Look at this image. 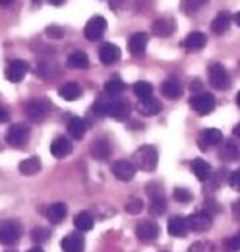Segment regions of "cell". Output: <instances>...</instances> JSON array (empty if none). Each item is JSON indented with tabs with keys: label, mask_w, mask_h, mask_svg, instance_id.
<instances>
[{
	"label": "cell",
	"mask_w": 240,
	"mask_h": 252,
	"mask_svg": "<svg viewBox=\"0 0 240 252\" xmlns=\"http://www.w3.org/2000/svg\"><path fill=\"white\" fill-rule=\"evenodd\" d=\"M208 4V0H182L180 2V10L186 14H194L198 10H202Z\"/></svg>",
	"instance_id": "d590c367"
},
{
	"label": "cell",
	"mask_w": 240,
	"mask_h": 252,
	"mask_svg": "<svg viewBox=\"0 0 240 252\" xmlns=\"http://www.w3.org/2000/svg\"><path fill=\"white\" fill-rule=\"evenodd\" d=\"M192 171H194V175H196L198 181H204V183L210 181L211 165L206 159H194V161H192Z\"/></svg>",
	"instance_id": "83f0119b"
},
{
	"label": "cell",
	"mask_w": 240,
	"mask_h": 252,
	"mask_svg": "<svg viewBox=\"0 0 240 252\" xmlns=\"http://www.w3.org/2000/svg\"><path fill=\"white\" fill-rule=\"evenodd\" d=\"M233 136H235V138H240V123L235 125V128H233Z\"/></svg>",
	"instance_id": "f6af8a7d"
},
{
	"label": "cell",
	"mask_w": 240,
	"mask_h": 252,
	"mask_svg": "<svg viewBox=\"0 0 240 252\" xmlns=\"http://www.w3.org/2000/svg\"><path fill=\"white\" fill-rule=\"evenodd\" d=\"M49 237H51V231H47V229H43V227H37V229H33V233H31V239H33L35 243H45V241H49Z\"/></svg>",
	"instance_id": "60d3db41"
},
{
	"label": "cell",
	"mask_w": 240,
	"mask_h": 252,
	"mask_svg": "<svg viewBox=\"0 0 240 252\" xmlns=\"http://www.w3.org/2000/svg\"><path fill=\"white\" fill-rule=\"evenodd\" d=\"M219 144H223L221 130H217V128H206V130H202V134L198 138V146L202 150H208L211 146H219Z\"/></svg>",
	"instance_id": "7c38bea8"
},
{
	"label": "cell",
	"mask_w": 240,
	"mask_h": 252,
	"mask_svg": "<svg viewBox=\"0 0 240 252\" xmlns=\"http://www.w3.org/2000/svg\"><path fill=\"white\" fill-rule=\"evenodd\" d=\"M173 198L180 204H188V202H192V192L184 187H177L173 190Z\"/></svg>",
	"instance_id": "8d00e7d4"
},
{
	"label": "cell",
	"mask_w": 240,
	"mask_h": 252,
	"mask_svg": "<svg viewBox=\"0 0 240 252\" xmlns=\"http://www.w3.org/2000/svg\"><path fill=\"white\" fill-rule=\"evenodd\" d=\"M233 20H235V24L240 28V12H237V14H235V18H233Z\"/></svg>",
	"instance_id": "681fc988"
},
{
	"label": "cell",
	"mask_w": 240,
	"mask_h": 252,
	"mask_svg": "<svg viewBox=\"0 0 240 252\" xmlns=\"http://www.w3.org/2000/svg\"><path fill=\"white\" fill-rule=\"evenodd\" d=\"M225 252H240V231L225 241Z\"/></svg>",
	"instance_id": "74e56055"
},
{
	"label": "cell",
	"mask_w": 240,
	"mask_h": 252,
	"mask_svg": "<svg viewBox=\"0 0 240 252\" xmlns=\"http://www.w3.org/2000/svg\"><path fill=\"white\" fill-rule=\"evenodd\" d=\"M124 90H126V84L120 80L119 76L109 78L107 84H105V94H109V95H120Z\"/></svg>",
	"instance_id": "836d02e7"
},
{
	"label": "cell",
	"mask_w": 240,
	"mask_h": 252,
	"mask_svg": "<svg viewBox=\"0 0 240 252\" xmlns=\"http://www.w3.org/2000/svg\"><path fill=\"white\" fill-rule=\"evenodd\" d=\"M22 237V225L14 220H4L0 221V243L10 247L16 245Z\"/></svg>",
	"instance_id": "7a4b0ae2"
},
{
	"label": "cell",
	"mask_w": 240,
	"mask_h": 252,
	"mask_svg": "<svg viewBox=\"0 0 240 252\" xmlns=\"http://www.w3.org/2000/svg\"><path fill=\"white\" fill-rule=\"evenodd\" d=\"M120 59V49L115 43H105L101 49H99V61L103 64H115Z\"/></svg>",
	"instance_id": "7402d4cb"
},
{
	"label": "cell",
	"mask_w": 240,
	"mask_h": 252,
	"mask_svg": "<svg viewBox=\"0 0 240 252\" xmlns=\"http://www.w3.org/2000/svg\"><path fill=\"white\" fill-rule=\"evenodd\" d=\"M68 68H72V70H88L90 68V57L86 55V53H82V51H76V53H72L70 57H68Z\"/></svg>",
	"instance_id": "4316f807"
},
{
	"label": "cell",
	"mask_w": 240,
	"mask_h": 252,
	"mask_svg": "<svg viewBox=\"0 0 240 252\" xmlns=\"http://www.w3.org/2000/svg\"><path fill=\"white\" fill-rule=\"evenodd\" d=\"M206 43H208V37H206L204 33L192 32L190 35H186V39L182 41V47H184L186 51L196 53V51H202V49L206 47Z\"/></svg>",
	"instance_id": "ac0fdd59"
},
{
	"label": "cell",
	"mask_w": 240,
	"mask_h": 252,
	"mask_svg": "<svg viewBox=\"0 0 240 252\" xmlns=\"http://www.w3.org/2000/svg\"><path fill=\"white\" fill-rule=\"evenodd\" d=\"M134 161H136V167L140 171L153 173L157 169V163H159V154H157V150L153 146H142L134 154Z\"/></svg>",
	"instance_id": "6da1fadb"
},
{
	"label": "cell",
	"mask_w": 240,
	"mask_h": 252,
	"mask_svg": "<svg viewBox=\"0 0 240 252\" xmlns=\"http://www.w3.org/2000/svg\"><path fill=\"white\" fill-rule=\"evenodd\" d=\"M210 84L215 90H229V86H231V76H229L227 68L221 63L210 64Z\"/></svg>",
	"instance_id": "277c9868"
},
{
	"label": "cell",
	"mask_w": 240,
	"mask_h": 252,
	"mask_svg": "<svg viewBox=\"0 0 240 252\" xmlns=\"http://www.w3.org/2000/svg\"><path fill=\"white\" fill-rule=\"evenodd\" d=\"M142 210H144V202L140 198H130L126 202V212L128 214H140Z\"/></svg>",
	"instance_id": "ab89813d"
},
{
	"label": "cell",
	"mask_w": 240,
	"mask_h": 252,
	"mask_svg": "<svg viewBox=\"0 0 240 252\" xmlns=\"http://www.w3.org/2000/svg\"><path fill=\"white\" fill-rule=\"evenodd\" d=\"M28 252H43V249H39V247H35V249H30Z\"/></svg>",
	"instance_id": "f907efd6"
},
{
	"label": "cell",
	"mask_w": 240,
	"mask_h": 252,
	"mask_svg": "<svg viewBox=\"0 0 240 252\" xmlns=\"http://www.w3.org/2000/svg\"><path fill=\"white\" fill-rule=\"evenodd\" d=\"M231 24H233V16L229 12H219L215 16V20L211 22V32L217 33V35H223V33L229 32Z\"/></svg>",
	"instance_id": "603a6c76"
},
{
	"label": "cell",
	"mask_w": 240,
	"mask_h": 252,
	"mask_svg": "<svg viewBox=\"0 0 240 252\" xmlns=\"http://www.w3.org/2000/svg\"><path fill=\"white\" fill-rule=\"evenodd\" d=\"M6 119H8V115H6V113H4V109L0 107V121H6Z\"/></svg>",
	"instance_id": "c3c4849f"
},
{
	"label": "cell",
	"mask_w": 240,
	"mask_h": 252,
	"mask_svg": "<svg viewBox=\"0 0 240 252\" xmlns=\"http://www.w3.org/2000/svg\"><path fill=\"white\" fill-rule=\"evenodd\" d=\"M49 2H51L53 6H62V4L66 2V0H49Z\"/></svg>",
	"instance_id": "bcb514c9"
},
{
	"label": "cell",
	"mask_w": 240,
	"mask_h": 252,
	"mask_svg": "<svg viewBox=\"0 0 240 252\" xmlns=\"http://www.w3.org/2000/svg\"><path fill=\"white\" fill-rule=\"evenodd\" d=\"M30 72V64L26 63V61H12V63L8 64V68H6V78L10 80V82H22L24 78H26V74Z\"/></svg>",
	"instance_id": "4fadbf2b"
},
{
	"label": "cell",
	"mask_w": 240,
	"mask_h": 252,
	"mask_svg": "<svg viewBox=\"0 0 240 252\" xmlns=\"http://www.w3.org/2000/svg\"><path fill=\"white\" fill-rule=\"evenodd\" d=\"M136 235H138V239H140V241H144V243H151V241H155V239L159 237V225L151 220L140 221V223H138V227H136Z\"/></svg>",
	"instance_id": "9c48e42d"
},
{
	"label": "cell",
	"mask_w": 240,
	"mask_h": 252,
	"mask_svg": "<svg viewBox=\"0 0 240 252\" xmlns=\"http://www.w3.org/2000/svg\"><path fill=\"white\" fill-rule=\"evenodd\" d=\"M59 94H60V97L66 99V101H78L84 92H82V86H80V84L70 82V84H64V86L60 88Z\"/></svg>",
	"instance_id": "f1b7e54d"
},
{
	"label": "cell",
	"mask_w": 240,
	"mask_h": 252,
	"mask_svg": "<svg viewBox=\"0 0 240 252\" xmlns=\"http://www.w3.org/2000/svg\"><path fill=\"white\" fill-rule=\"evenodd\" d=\"M107 115L117 121H124L130 115V105L126 101H111L107 103Z\"/></svg>",
	"instance_id": "ffe728a7"
},
{
	"label": "cell",
	"mask_w": 240,
	"mask_h": 252,
	"mask_svg": "<svg viewBox=\"0 0 240 252\" xmlns=\"http://www.w3.org/2000/svg\"><path fill=\"white\" fill-rule=\"evenodd\" d=\"M41 171V159L39 158H30L24 159L20 163V173L26 175V177H31V175H37Z\"/></svg>",
	"instance_id": "4dcf8cb0"
},
{
	"label": "cell",
	"mask_w": 240,
	"mask_h": 252,
	"mask_svg": "<svg viewBox=\"0 0 240 252\" xmlns=\"http://www.w3.org/2000/svg\"><path fill=\"white\" fill-rule=\"evenodd\" d=\"M188 252H215V247L210 241H198L188 249Z\"/></svg>",
	"instance_id": "f35d334b"
},
{
	"label": "cell",
	"mask_w": 240,
	"mask_h": 252,
	"mask_svg": "<svg viewBox=\"0 0 240 252\" xmlns=\"http://www.w3.org/2000/svg\"><path fill=\"white\" fill-rule=\"evenodd\" d=\"M188 220V225H190V229L192 231H208L211 227V223H213V220H211V214L210 212H196V214H192L190 218H186Z\"/></svg>",
	"instance_id": "9a60e30c"
},
{
	"label": "cell",
	"mask_w": 240,
	"mask_h": 252,
	"mask_svg": "<svg viewBox=\"0 0 240 252\" xmlns=\"http://www.w3.org/2000/svg\"><path fill=\"white\" fill-rule=\"evenodd\" d=\"M45 33H47V37H53V39H62L64 37V30L59 26H49Z\"/></svg>",
	"instance_id": "b9f144b4"
},
{
	"label": "cell",
	"mask_w": 240,
	"mask_h": 252,
	"mask_svg": "<svg viewBox=\"0 0 240 252\" xmlns=\"http://www.w3.org/2000/svg\"><path fill=\"white\" fill-rule=\"evenodd\" d=\"M107 32V20L103 16H93L84 28V35L88 41H99Z\"/></svg>",
	"instance_id": "8992f818"
},
{
	"label": "cell",
	"mask_w": 240,
	"mask_h": 252,
	"mask_svg": "<svg viewBox=\"0 0 240 252\" xmlns=\"http://www.w3.org/2000/svg\"><path fill=\"white\" fill-rule=\"evenodd\" d=\"M70 152H72V142H70L66 136H59V138L53 140V144H51V154L57 159H62V158H66V156H70Z\"/></svg>",
	"instance_id": "44dd1931"
},
{
	"label": "cell",
	"mask_w": 240,
	"mask_h": 252,
	"mask_svg": "<svg viewBox=\"0 0 240 252\" xmlns=\"http://www.w3.org/2000/svg\"><path fill=\"white\" fill-rule=\"evenodd\" d=\"M190 107L198 113V115H210L215 109V97L206 92H200L198 95H194L190 99Z\"/></svg>",
	"instance_id": "5b68a950"
},
{
	"label": "cell",
	"mask_w": 240,
	"mask_h": 252,
	"mask_svg": "<svg viewBox=\"0 0 240 252\" xmlns=\"http://www.w3.org/2000/svg\"><path fill=\"white\" fill-rule=\"evenodd\" d=\"M151 32L157 37H171L173 33L177 32V20L171 18V16H163V18H157L153 24H151Z\"/></svg>",
	"instance_id": "ba28073f"
},
{
	"label": "cell",
	"mask_w": 240,
	"mask_h": 252,
	"mask_svg": "<svg viewBox=\"0 0 240 252\" xmlns=\"http://www.w3.org/2000/svg\"><path fill=\"white\" fill-rule=\"evenodd\" d=\"M113 175L119 179V181H132L134 175H136V165L132 161H126V159H120L113 165Z\"/></svg>",
	"instance_id": "5bb4252c"
},
{
	"label": "cell",
	"mask_w": 240,
	"mask_h": 252,
	"mask_svg": "<svg viewBox=\"0 0 240 252\" xmlns=\"http://www.w3.org/2000/svg\"><path fill=\"white\" fill-rule=\"evenodd\" d=\"M148 33H134L130 39H128V51L132 57H144L146 55V49H148Z\"/></svg>",
	"instance_id": "8fae6325"
},
{
	"label": "cell",
	"mask_w": 240,
	"mask_h": 252,
	"mask_svg": "<svg viewBox=\"0 0 240 252\" xmlns=\"http://www.w3.org/2000/svg\"><path fill=\"white\" fill-rule=\"evenodd\" d=\"M49 101L47 99H35L26 105V115L31 123H41L49 115Z\"/></svg>",
	"instance_id": "52a82bcc"
},
{
	"label": "cell",
	"mask_w": 240,
	"mask_h": 252,
	"mask_svg": "<svg viewBox=\"0 0 240 252\" xmlns=\"http://www.w3.org/2000/svg\"><path fill=\"white\" fill-rule=\"evenodd\" d=\"M134 94H136V97L138 99H150V97H153V86H151L150 82H136L134 84Z\"/></svg>",
	"instance_id": "e575fe53"
},
{
	"label": "cell",
	"mask_w": 240,
	"mask_h": 252,
	"mask_svg": "<svg viewBox=\"0 0 240 252\" xmlns=\"http://www.w3.org/2000/svg\"><path fill=\"white\" fill-rule=\"evenodd\" d=\"M66 214H68V208H66V204H62V202H55V204H51L47 210H45V216L49 218L51 223H62L64 218H66Z\"/></svg>",
	"instance_id": "d4e9b609"
},
{
	"label": "cell",
	"mask_w": 240,
	"mask_h": 252,
	"mask_svg": "<svg viewBox=\"0 0 240 252\" xmlns=\"http://www.w3.org/2000/svg\"><path fill=\"white\" fill-rule=\"evenodd\" d=\"M86 121L84 119H70V123H68V134L74 138V140H82L84 138V134H86Z\"/></svg>",
	"instance_id": "f546056e"
},
{
	"label": "cell",
	"mask_w": 240,
	"mask_h": 252,
	"mask_svg": "<svg viewBox=\"0 0 240 252\" xmlns=\"http://www.w3.org/2000/svg\"><path fill=\"white\" fill-rule=\"evenodd\" d=\"M161 94L165 95L167 99H179L180 95H182V86H180V82L177 78H169V80L163 82Z\"/></svg>",
	"instance_id": "484cf974"
},
{
	"label": "cell",
	"mask_w": 240,
	"mask_h": 252,
	"mask_svg": "<svg viewBox=\"0 0 240 252\" xmlns=\"http://www.w3.org/2000/svg\"><path fill=\"white\" fill-rule=\"evenodd\" d=\"M237 105H239V107H240V92H239V94H237Z\"/></svg>",
	"instance_id": "816d5d0a"
},
{
	"label": "cell",
	"mask_w": 240,
	"mask_h": 252,
	"mask_svg": "<svg viewBox=\"0 0 240 252\" xmlns=\"http://www.w3.org/2000/svg\"><path fill=\"white\" fill-rule=\"evenodd\" d=\"M233 214H235V218H240V200L233 204Z\"/></svg>",
	"instance_id": "ee69618b"
},
{
	"label": "cell",
	"mask_w": 240,
	"mask_h": 252,
	"mask_svg": "<svg viewBox=\"0 0 240 252\" xmlns=\"http://www.w3.org/2000/svg\"><path fill=\"white\" fill-rule=\"evenodd\" d=\"M30 140V126L28 125H12L6 132V142L12 148H24Z\"/></svg>",
	"instance_id": "3957f363"
},
{
	"label": "cell",
	"mask_w": 240,
	"mask_h": 252,
	"mask_svg": "<svg viewBox=\"0 0 240 252\" xmlns=\"http://www.w3.org/2000/svg\"><path fill=\"white\" fill-rule=\"evenodd\" d=\"M229 183H231V187L235 190H240V169L239 171H235L231 177H229Z\"/></svg>",
	"instance_id": "7bdbcfd3"
},
{
	"label": "cell",
	"mask_w": 240,
	"mask_h": 252,
	"mask_svg": "<svg viewBox=\"0 0 240 252\" xmlns=\"http://www.w3.org/2000/svg\"><path fill=\"white\" fill-rule=\"evenodd\" d=\"M163 109L161 101L155 99V97H150V99H140V105H138V111L144 115V117H155L159 115Z\"/></svg>",
	"instance_id": "cb8c5ba5"
},
{
	"label": "cell",
	"mask_w": 240,
	"mask_h": 252,
	"mask_svg": "<svg viewBox=\"0 0 240 252\" xmlns=\"http://www.w3.org/2000/svg\"><path fill=\"white\" fill-rule=\"evenodd\" d=\"M84 247H86V241H84V237L78 235V233L66 235V237L62 239V243H60V249L64 252H84Z\"/></svg>",
	"instance_id": "e0dca14e"
},
{
	"label": "cell",
	"mask_w": 240,
	"mask_h": 252,
	"mask_svg": "<svg viewBox=\"0 0 240 252\" xmlns=\"http://www.w3.org/2000/svg\"><path fill=\"white\" fill-rule=\"evenodd\" d=\"M167 229H169V233H171L173 237L182 239V237H186V235H188L190 225H188V220H186V218H182V216H175V218H171V220H169Z\"/></svg>",
	"instance_id": "d6986e66"
},
{
	"label": "cell",
	"mask_w": 240,
	"mask_h": 252,
	"mask_svg": "<svg viewBox=\"0 0 240 252\" xmlns=\"http://www.w3.org/2000/svg\"><path fill=\"white\" fill-rule=\"evenodd\" d=\"M167 212V198L163 194H155L151 196V204H150V214L151 216H163Z\"/></svg>",
	"instance_id": "1f68e13d"
},
{
	"label": "cell",
	"mask_w": 240,
	"mask_h": 252,
	"mask_svg": "<svg viewBox=\"0 0 240 252\" xmlns=\"http://www.w3.org/2000/svg\"><path fill=\"white\" fill-rule=\"evenodd\" d=\"M219 158L223 161H237L240 159V144L237 140H223L219 148Z\"/></svg>",
	"instance_id": "2e32d148"
},
{
	"label": "cell",
	"mask_w": 240,
	"mask_h": 252,
	"mask_svg": "<svg viewBox=\"0 0 240 252\" xmlns=\"http://www.w3.org/2000/svg\"><path fill=\"white\" fill-rule=\"evenodd\" d=\"M90 154L93 159L97 161H105V159L111 158L113 154V148H111V142L107 138H97L93 140V144L90 146Z\"/></svg>",
	"instance_id": "30bf717a"
},
{
	"label": "cell",
	"mask_w": 240,
	"mask_h": 252,
	"mask_svg": "<svg viewBox=\"0 0 240 252\" xmlns=\"http://www.w3.org/2000/svg\"><path fill=\"white\" fill-rule=\"evenodd\" d=\"M74 227L78 231H90V229H93V216H91L90 212H80L74 218Z\"/></svg>",
	"instance_id": "d6a6232c"
},
{
	"label": "cell",
	"mask_w": 240,
	"mask_h": 252,
	"mask_svg": "<svg viewBox=\"0 0 240 252\" xmlns=\"http://www.w3.org/2000/svg\"><path fill=\"white\" fill-rule=\"evenodd\" d=\"M16 0H0V6H10V4H14Z\"/></svg>",
	"instance_id": "7dc6e473"
}]
</instances>
